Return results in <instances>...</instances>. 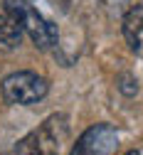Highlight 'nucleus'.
I'll use <instances>...</instances> for the list:
<instances>
[{
  "instance_id": "nucleus-2",
  "label": "nucleus",
  "mask_w": 143,
  "mask_h": 155,
  "mask_svg": "<svg viewBox=\"0 0 143 155\" xmlns=\"http://www.w3.org/2000/svg\"><path fill=\"white\" fill-rule=\"evenodd\" d=\"M49 91V84L45 76H39L35 71H15L8 74L3 84H0V94L3 99L12 106H30L42 101Z\"/></svg>"
},
{
  "instance_id": "nucleus-5",
  "label": "nucleus",
  "mask_w": 143,
  "mask_h": 155,
  "mask_svg": "<svg viewBox=\"0 0 143 155\" xmlns=\"http://www.w3.org/2000/svg\"><path fill=\"white\" fill-rule=\"evenodd\" d=\"M124 37L136 57H143V5H133L124 17Z\"/></svg>"
},
{
  "instance_id": "nucleus-4",
  "label": "nucleus",
  "mask_w": 143,
  "mask_h": 155,
  "mask_svg": "<svg viewBox=\"0 0 143 155\" xmlns=\"http://www.w3.org/2000/svg\"><path fill=\"white\" fill-rule=\"evenodd\" d=\"M118 150V130L111 123H96L77 138L69 155H114Z\"/></svg>"
},
{
  "instance_id": "nucleus-8",
  "label": "nucleus",
  "mask_w": 143,
  "mask_h": 155,
  "mask_svg": "<svg viewBox=\"0 0 143 155\" xmlns=\"http://www.w3.org/2000/svg\"><path fill=\"white\" fill-rule=\"evenodd\" d=\"M128 155H141V153H128Z\"/></svg>"
},
{
  "instance_id": "nucleus-7",
  "label": "nucleus",
  "mask_w": 143,
  "mask_h": 155,
  "mask_svg": "<svg viewBox=\"0 0 143 155\" xmlns=\"http://www.w3.org/2000/svg\"><path fill=\"white\" fill-rule=\"evenodd\" d=\"M121 81H124V84H121V91H124V94H136V89L133 86H128V84H133V79H131V76H121Z\"/></svg>"
},
{
  "instance_id": "nucleus-3",
  "label": "nucleus",
  "mask_w": 143,
  "mask_h": 155,
  "mask_svg": "<svg viewBox=\"0 0 143 155\" xmlns=\"http://www.w3.org/2000/svg\"><path fill=\"white\" fill-rule=\"evenodd\" d=\"M3 3L12 10V15L20 20L22 30L30 35V40L39 49H49L52 45H57V37H59L57 27L47 20L42 12H37L27 0H3Z\"/></svg>"
},
{
  "instance_id": "nucleus-6",
  "label": "nucleus",
  "mask_w": 143,
  "mask_h": 155,
  "mask_svg": "<svg viewBox=\"0 0 143 155\" xmlns=\"http://www.w3.org/2000/svg\"><path fill=\"white\" fill-rule=\"evenodd\" d=\"M22 25H20V20L12 15V10L0 3V45L5 47H17L20 40H22Z\"/></svg>"
},
{
  "instance_id": "nucleus-1",
  "label": "nucleus",
  "mask_w": 143,
  "mask_h": 155,
  "mask_svg": "<svg viewBox=\"0 0 143 155\" xmlns=\"http://www.w3.org/2000/svg\"><path fill=\"white\" fill-rule=\"evenodd\" d=\"M67 135H69V118L64 113H54L15 145V155H57L62 150Z\"/></svg>"
}]
</instances>
